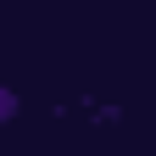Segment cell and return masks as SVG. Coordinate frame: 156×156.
Returning a JSON list of instances; mask_svg holds the SVG:
<instances>
[{"label": "cell", "instance_id": "obj_1", "mask_svg": "<svg viewBox=\"0 0 156 156\" xmlns=\"http://www.w3.org/2000/svg\"><path fill=\"white\" fill-rule=\"evenodd\" d=\"M6 117H17V95H11V89H0V123H6Z\"/></svg>", "mask_w": 156, "mask_h": 156}]
</instances>
